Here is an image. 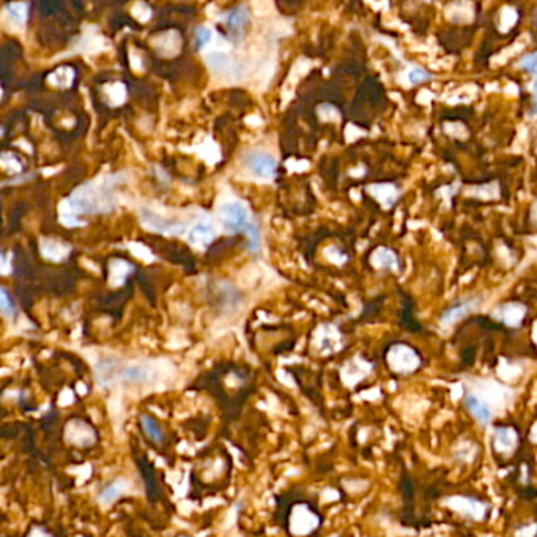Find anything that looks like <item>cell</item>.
<instances>
[{"label": "cell", "mask_w": 537, "mask_h": 537, "mask_svg": "<svg viewBox=\"0 0 537 537\" xmlns=\"http://www.w3.org/2000/svg\"><path fill=\"white\" fill-rule=\"evenodd\" d=\"M8 12L13 16L16 21L23 23V21L27 19V5L25 3H10L8 5Z\"/></svg>", "instance_id": "2e32d148"}, {"label": "cell", "mask_w": 537, "mask_h": 537, "mask_svg": "<svg viewBox=\"0 0 537 537\" xmlns=\"http://www.w3.org/2000/svg\"><path fill=\"white\" fill-rule=\"evenodd\" d=\"M212 30L207 29V27H201V29L196 30V36H194V41H196V47L198 51L203 49L208 43L212 41Z\"/></svg>", "instance_id": "5bb4252c"}, {"label": "cell", "mask_w": 537, "mask_h": 537, "mask_svg": "<svg viewBox=\"0 0 537 537\" xmlns=\"http://www.w3.org/2000/svg\"><path fill=\"white\" fill-rule=\"evenodd\" d=\"M246 21H248V12L243 7H238L229 12L227 16H225V24H227L232 30H240L243 29Z\"/></svg>", "instance_id": "30bf717a"}, {"label": "cell", "mask_w": 537, "mask_h": 537, "mask_svg": "<svg viewBox=\"0 0 537 537\" xmlns=\"http://www.w3.org/2000/svg\"><path fill=\"white\" fill-rule=\"evenodd\" d=\"M391 369L397 374H410L420 367L421 359L415 350L407 345H394L388 354Z\"/></svg>", "instance_id": "6da1fadb"}, {"label": "cell", "mask_w": 537, "mask_h": 537, "mask_svg": "<svg viewBox=\"0 0 537 537\" xmlns=\"http://www.w3.org/2000/svg\"><path fill=\"white\" fill-rule=\"evenodd\" d=\"M518 67L525 69V71L534 74V76L537 78V51L534 54H528V56H525L522 60H520Z\"/></svg>", "instance_id": "9a60e30c"}, {"label": "cell", "mask_w": 537, "mask_h": 537, "mask_svg": "<svg viewBox=\"0 0 537 537\" xmlns=\"http://www.w3.org/2000/svg\"><path fill=\"white\" fill-rule=\"evenodd\" d=\"M246 165L262 179H271L276 174V161L266 153H249Z\"/></svg>", "instance_id": "3957f363"}, {"label": "cell", "mask_w": 537, "mask_h": 537, "mask_svg": "<svg viewBox=\"0 0 537 537\" xmlns=\"http://www.w3.org/2000/svg\"><path fill=\"white\" fill-rule=\"evenodd\" d=\"M214 235H216V232H214L213 225L210 222L202 221L192 225V229L190 230V241L192 244L205 248V246L212 243Z\"/></svg>", "instance_id": "ba28073f"}, {"label": "cell", "mask_w": 537, "mask_h": 537, "mask_svg": "<svg viewBox=\"0 0 537 537\" xmlns=\"http://www.w3.org/2000/svg\"><path fill=\"white\" fill-rule=\"evenodd\" d=\"M8 308H10V301H8V295L5 290H2V310L3 312H8Z\"/></svg>", "instance_id": "ac0fdd59"}, {"label": "cell", "mask_w": 537, "mask_h": 537, "mask_svg": "<svg viewBox=\"0 0 537 537\" xmlns=\"http://www.w3.org/2000/svg\"><path fill=\"white\" fill-rule=\"evenodd\" d=\"M465 407L466 410H468L471 413V416L475 418V420L481 424V426L487 427L488 422H490L492 420V413L490 410H488V407L482 402L481 399H477L476 396H466L465 397Z\"/></svg>", "instance_id": "52a82bcc"}, {"label": "cell", "mask_w": 537, "mask_h": 537, "mask_svg": "<svg viewBox=\"0 0 537 537\" xmlns=\"http://www.w3.org/2000/svg\"><path fill=\"white\" fill-rule=\"evenodd\" d=\"M531 439H533L534 443H537V422L534 424L533 431H531Z\"/></svg>", "instance_id": "ffe728a7"}, {"label": "cell", "mask_w": 537, "mask_h": 537, "mask_svg": "<svg viewBox=\"0 0 537 537\" xmlns=\"http://www.w3.org/2000/svg\"><path fill=\"white\" fill-rule=\"evenodd\" d=\"M479 298H470V299H464V301H457L455 304L450 306L442 314V323L444 325H453L455 321H459L461 319H465L466 315L472 312L477 306H479Z\"/></svg>", "instance_id": "277c9868"}, {"label": "cell", "mask_w": 537, "mask_h": 537, "mask_svg": "<svg viewBox=\"0 0 537 537\" xmlns=\"http://www.w3.org/2000/svg\"><path fill=\"white\" fill-rule=\"evenodd\" d=\"M219 216H221L225 229L230 230V232H238V230H244L248 227V224H246L248 213H246V208L240 202L225 203L221 212H219Z\"/></svg>", "instance_id": "7a4b0ae2"}, {"label": "cell", "mask_w": 537, "mask_h": 537, "mask_svg": "<svg viewBox=\"0 0 537 537\" xmlns=\"http://www.w3.org/2000/svg\"><path fill=\"white\" fill-rule=\"evenodd\" d=\"M141 421H142L144 432L147 433V437L152 439L153 443H161V442H163V438H164L163 431H161L159 424L155 421L152 416L144 415V416H141Z\"/></svg>", "instance_id": "9c48e42d"}, {"label": "cell", "mask_w": 537, "mask_h": 537, "mask_svg": "<svg viewBox=\"0 0 537 537\" xmlns=\"http://www.w3.org/2000/svg\"><path fill=\"white\" fill-rule=\"evenodd\" d=\"M526 314V308L520 303H507L499 306L495 310V317L498 320H501L503 323L509 326H518L522 323Z\"/></svg>", "instance_id": "5b68a950"}, {"label": "cell", "mask_w": 537, "mask_h": 537, "mask_svg": "<svg viewBox=\"0 0 537 537\" xmlns=\"http://www.w3.org/2000/svg\"><path fill=\"white\" fill-rule=\"evenodd\" d=\"M533 93H534V107H533V111H531V114L536 115L537 114V78L534 79V82H533Z\"/></svg>", "instance_id": "d6986e66"}, {"label": "cell", "mask_w": 537, "mask_h": 537, "mask_svg": "<svg viewBox=\"0 0 537 537\" xmlns=\"http://www.w3.org/2000/svg\"><path fill=\"white\" fill-rule=\"evenodd\" d=\"M117 495H120V490H118V487L114 485V484L107 485L104 490L101 492V496H103L104 501H111V499L115 498Z\"/></svg>", "instance_id": "e0dca14e"}, {"label": "cell", "mask_w": 537, "mask_h": 537, "mask_svg": "<svg viewBox=\"0 0 537 537\" xmlns=\"http://www.w3.org/2000/svg\"><path fill=\"white\" fill-rule=\"evenodd\" d=\"M432 78H433L432 74L422 68H413L411 71L408 73V82L413 84V85L427 82V80H431Z\"/></svg>", "instance_id": "4fadbf2b"}, {"label": "cell", "mask_w": 537, "mask_h": 537, "mask_svg": "<svg viewBox=\"0 0 537 537\" xmlns=\"http://www.w3.org/2000/svg\"><path fill=\"white\" fill-rule=\"evenodd\" d=\"M123 380L136 381V383H144L148 380V372L141 366H130L122 372Z\"/></svg>", "instance_id": "7c38bea8"}, {"label": "cell", "mask_w": 537, "mask_h": 537, "mask_svg": "<svg viewBox=\"0 0 537 537\" xmlns=\"http://www.w3.org/2000/svg\"><path fill=\"white\" fill-rule=\"evenodd\" d=\"M518 443V435L512 427H498L495 431V448L498 453L509 454Z\"/></svg>", "instance_id": "8992f818"}, {"label": "cell", "mask_w": 537, "mask_h": 537, "mask_svg": "<svg viewBox=\"0 0 537 537\" xmlns=\"http://www.w3.org/2000/svg\"><path fill=\"white\" fill-rule=\"evenodd\" d=\"M375 263H377V266L385 268V270H396L397 259L393 254V251L380 249L378 254L375 255Z\"/></svg>", "instance_id": "8fae6325"}]
</instances>
